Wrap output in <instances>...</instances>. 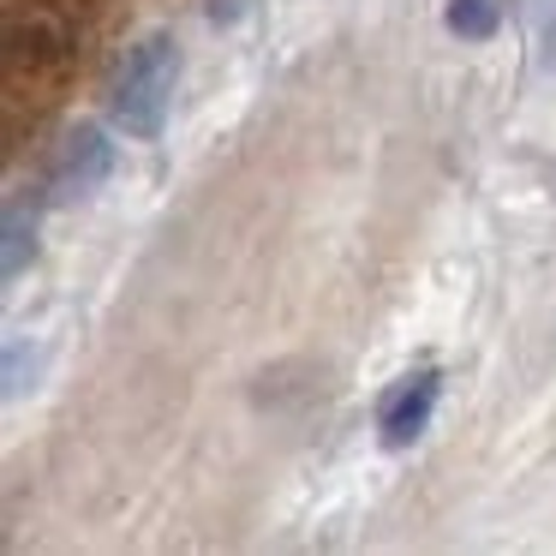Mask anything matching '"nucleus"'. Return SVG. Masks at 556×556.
I'll use <instances>...</instances> for the list:
<instances>
[{
  "mask_svg": "<svg viewBox=\"0 0 556 556\" xmlns=\"http://www.w3.org/2000/svg\"><path fill=\"white\" fill-rule=\"evenodd\" d=\"M437 395H443V371H437V365H419L413 377H401L383 395V407H377V437H383V448L419 443L431 413H437Z\"/></svg>",
  "mask_w": 556,
  "mask_h": 556,
  "instance_id": "nucleus-3",
  "label": "nucleus"
},
{
  "mask_svg": "<svg viewBox=\"0 0 556 556\" xmlns=\"http://www.w3.org/2000/svg\"><path fill=\"white\" fill-rule=\"evenodd\" d=\"M443 18L460 42H491L496 25H503V0H448Z\"/></svg>",
  "mask_w": 556,
  "mask_h": 556,
  "instance_id": "nucleus-5",
  "label": "nucleus"
},
{
  "mask_svg": "<svg viewBox=\"0 0 556 556\" xmlns=\"http://www.w3.org/2000/svg\"><path fill=\"white\" fill-rule=\"evenodd\" d=\"M42 192H13L7 198V281L25 276V264L37 257V222H42Z\"/></svg>",
  "mask_w": 556,
  "mask_h": 556,
  "instance_id": "nucleus-4",
  "label": "nucleus"
},
{
  "mask_svg": "<svg viewBox=\"0 0 556 556\" xmlns=\"http://www.w3.org/2000/svg\"><path fill=\"white\" fill-rule=\"evenodd\" d=\"M527 25H532V37H539L544 66H556V0H527Z\"/></svg>",
  "mask_w": 556,
  "mask_h": 556,
  "instance_id": "nucleus-6",
  "label": "nucleus"
},
{
  "mask_svg": "<svg viewBox=\"0 0 556 556\" xmlns=\"http://www.w3.org/2000/svg\"><path fill=\"white\" fill-rule=\"evenodd\" d=\"M174 90H180V42L168 30H150V37L126 42V54L114 61L109 90H102V114H109L114 132L150 144L168 126Z\"/></svg>",
  "mask_w": 556,
  "mask_h": 556,
  "instance_id": "nucleus-1",
  "label": "nucleus"
},
{
  "mask_svg": "<svg viewBox=\"0 0 556 556\" xmlns=\"http://www.w3.org/2000/svg\"><path fill=\"white\" fill-rule=\"evenodd\" d=\"M109 174H114L109 132H102V126H73V132L49 150V168H42L37 192L49 198V204H78V198H90Z\"/></svg>",
  "mask_w": 556,
  "mask_h": 556,
  "instance_id": "nucleus-2",
  "label": "nucleus"
}]
</instances>
